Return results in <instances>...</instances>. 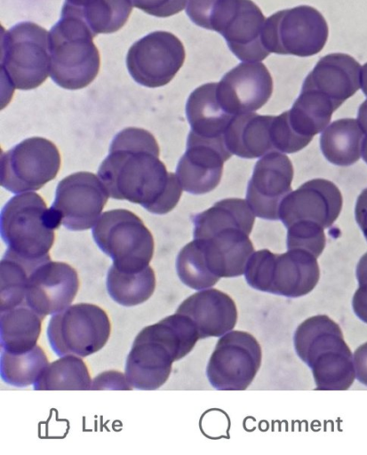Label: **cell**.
Listing matches in <instances>:
<instances>
[{
	"label": "cell",
	"instance_id": "f1b7e54d",
	"mask_svg": "<svg viewBox=\"0 0 367 455\" xmlns=\"http://www.w3.org/2000/svg\"><path fill=\"white\" fill-rule=\"evenodd\" d=\"M69 5L86 23L92 34H109L119 30L127 21L131 0H81Z\"/></svg>",
	"mask_w": 367,
	"mask_h": 455
},
{
	"label": "cell",
	"instance_id": "1f68e13d",
	"mask_svg": "<svg viewBox=\"0 0 367 455\" xmlns=\"http://www.w3.org/2000/svg\"><path fill=\"white\" fill-rule=\"evenodd\" d=\"M48 364V358L38 345L22 353L1 350L2 379L13 387L34 385Z\"/></svg>",
	"mask_w": 367,
	"mask_h": 455
},
{
	"label": "cell",
	"instance_id": "ee69618b",
	"mask_svg": "<svg viewBox=\"0 0 367 455\" xmlns=\"http://www.w3.org/2000/svg\"><path fill=\"white\" fill-rule=\"evenodd\" d=\"M363 159L367 164V156L365 157H363Z\"/></svg>",
	"mask_w": 367,
	"mask_h": 455
},
{
	"label": "cell",
	"instance_id": "7a4b0ae2",
	"mask_svg": "<svg viewBox=\"0 0 367 455\" xmlns=\"http://www.w3.org/2000/svg\"><path fill=\"white\" fill-rule=\"evenodd\" d=\"M298 356L311 369L315 389L347 390L355 379L352 352L338 323L325 315L302 322L293 335Z\"/></svg>",
	"mask_w": 367,
	"mask_h": 455
},
{
	"label": "cell",
	"instance_id": "2e32d148",
	"mask_svg": "<svg viewBox=\"0 0 367 455\" xmlns=\"http://www.w3.org/2000/svg\"><path fill=\"white\" fill-rule=\"evenodd\" d=\"M293 167L286 155L278 151L261 157L253 169L246 191V202L260 219L279 220V208L291 191Z\"/></svg>",
	"mask_w": 367,
	"mask_h": 455
},
{
	"label": "cell",
	"instance_id": "60d3db41",
	"mask_svg": "<svg viewBox=\"0 0 367 455\" xmlns=\"http://www.w3.org/2000/svg\"><path fill=\"white\" fill-rule=\"evenodd\" d=\"M357 122L363 132L367 133V100H364L359 107L357 114Z\"/></svg>",
	"mask_w": 367,
	"mask_h": 455
},
{
	"label": "cell",
	"instance_id": "ac0fdd59",
	"mask_svg": "<svg viewBox=\"0 0 367 455\" xmlns=\"http://www.w3.org/2000/svg\"><path fill=\"white\" fill-rule=\"evenodd\" d=\"M272 92V76L260 62L240 63L217 83L218 98L234 116L260 108Z\"/></svg>",
	"mask_w": 367,
	"mask_h": 455
},
{
	"label": "cell",
	"instance_id": "e0dca14e",
	"mask_svg": "<svg viewBox=\"0 0 367 455\" xmlns=\"http://www.w3.org/2000/svg\"><path fill=\"white\" fill-rule=\"evenodd\" d=\"M78 288L79 279L75 268L65 262L48 259L30 273L25 304L44 318L70 306Z\"/></svg>",
	"mask_w": 367,
	"mask_h": 455
},
{
	"label": "cell",
	"instance_id": "ba28073f",
	"mask_svg": "<svg viewBox=\"0 0 367 455\" xmlns=\"http://www.w3.org/2000/svg\"><path fill=\"white\" fill-rule=\"evenodd\" d=\"M110 332L111 323L104 309L95 304L76 303L51 316L46 336L57 355L84 357L100 350Z\"/></svg>",
	"mask_w": 367,
	"mask_h": 455
},
{
	"label": "cell",
	"instance_id": "9c48e42d",
	"mask_svg": "<svg viewBox=\"0 0 367 455\" xmlns=\"http://www.w3.org/2000/svg\"><path fill=\"white\" fill-rule=\"evenodd\" d=\"M328 35L322 13L312 6L299 5L276 12L266 20L263 43L269 52L308 57L323 48Z\"/></svg>",
	"mask_w": 367,
	"mask_h": 455
},
{
	"label": "cell",
	"instance_id": "603a6c76",
	"mask_svg": "<svg viewBox=\"0 0 367 455\" xmlns=\"http://www.w3.org/2000/svg\"><path fill=\"white\" fill-rule=\"evenodd\" d=\"M274 116L253 112L235 116L224 133V140L232 155L242 158H258L275 151L272 138Z\"/></svg>",
	"mask_w": 367,
	"mask_h": 455
},
{
	"label": "cell",
	"instance_id": "d590c367",
	"mask_svg": "<svg viewBox=\"0 0 367 455\" xmlns=\"http://www.w3.org/2000/svg\"><path fill=\"white\" fill-rule=\"evenodd\" d=\"M355 274L359 287L353 296L352 307L356 316L367 323V252L359 259Z\"/></svg>",
	"mask_w": 367,
	"mask_h": 455
},
{
	"label": "cell",
	"instance_id": "d6986e66",
	"mask_svg": "<svg viewBox=\"0 0 367 455\" xmlns=\"http://www.w3.org/2000/svg\"><path fill=\"white\" fill-rule=\"evenodd\" d=\"M148 327L135 337L125 361V376L131 386L140 390L163 386L177 361L172 349Z\"/></svg>",
	"mask_w": 367,
	"mask_h": 455
},
{
	"label": "cell",
	"instance_id": "9a60e30c",
	"mask_svg": "<svg viewBox=\"0 0 367 455\" xmlns=\"http://www.w3.org/2000/svg\"><path fill=\"white\" fill-rule=\"evenodd\" d=\"M342 203L341 193L334 183L314 179L284 197L279 208V220L285 228L308 223L324 229L338 219Z\"/></svg>",
	"mask_w": 367,
	"mask_h": 455
},
{
	"label": "cell",
	"instance_id": "4dcf8cb0",
	"mask_svg": "<svg viewBox=\"0 0 367 455\" xmlns=\"http://www.w3.org/2000/svg\"><path fill=\"white\" fill-rule=\"evenodd\" d=\"M50 257L26 259L6 250L0 263L1 311L25 304V292L28 276L32 270Z\"/></svg>",
	"mask_w": 367,
	"mask_h": 455
},
{
	"label": "cell",
	"instance_id": "d6a6232c",
	"mask_svg": "<svg viewBox=\"0 0 367 455\" xmlns=\"http://www.w3.org/2000/svg\"><path fill=\"white\" fill-rule=\"evenodd\" d=\"M176 271L180 281L194 290L210 288L219 280L210 271L203 251L195 239L179 252Z\"/></svg>",
	"mask_w": 367,
	"mask_h": 455
},
{
	"label": "cell",
	"instance_id": "6da1fadb",
	"mask_svg": "<svg viewBox=\"0 0 367 455\" xmlns=\"http://www.w3.org/2000/svg\"><path fill=\"white\" fill-rule=\"evenodd\" d=\"M98 174L109 196L155 214L171 212L182 192L177 175L159 159L155 137L142 128L128 127L114 137Z\"/></svg>",
	"mask_w": 367,
	"mask_h": 455
},
{
	"label": "cell",
	"instance_id": "74e56055",
	"mask_svg": "<svg viewBox=\"0 0 367 455\" xmlns=\"http://www.w3.org/2000/svg\"><path fill=\"white\" fill-rule=\"evenodd\" d=\"M125 374L116 371H104L94 378L92 382V390L96 389H123L132 390Z\"/></svg>",
	"mask_w": 367,
	"mask_h": 455
},
{
	"label": "cell",
	"instance_id": "f35d334b",
	"mask_svg": "<svg viewBox=\"0 0 367 455\" xmlns=\"http://www.w3.org/2000/svg\"><path fill=\"white\" fill-rule=\"evenodd\" d=\"M355 378L367 387V342L359 346L353 355Z\"/></svg>",
	"mask_w": 367,
	"mask_h": 455
},
{
	"label": "cell",
	"instance_id": "8d00e7d4",
	"mask_svg": "<svg viewBox=\"0 0 367 455\" xmlns=\"http://www.w3.org/2000/svg\"><path fill=\"white\" fill-rule=\"evenodd\" d=\"M133 6L156 17H169L185 8L187 0H131Z\"/></svg>",
	"mask_w": 367,
	"mask_h": 455
},
{
	"label": "cell",
	"instance_id": "44dd1931",
	"mask_svg": "<svg viewBox=\"0 0 367 455\" xmlns=\"http://www.w3.org/2000/svg\"><path fill=\"white\" fill-rule=\"evenodd\" d=\"M176 313L187 315L195 324L200 339L221 337L233 330L237 308L233 299L218 289H203L183 300Z\"/></svg>",
	"mask_w": 367,
	"mask_h": 455
},
{
	"label": "cell",
	"instance_id": "ab89813d",
	"mask_svg": "<svg viewBox=\"0 0 367 455\" xmlns=\"http://www.w3.org/2000/svg\"><path fill=\"white\" fill-rule=\"evenodd\" d=\"M355 220L367 241V188L357 197L355 207Z\"/></svg>",
	"mask_w": 367,
	"mask_h": 455
},
{
	"label": "cell",
	"instance_id": "7bdbcfd3",
	"mask_svg": "<svg viewBox=\"0 0 367 455\" xmlns=\"http://www.w3.org/2000/svg\"><path fill=\"white\" fill-rule=\"evenodd\" d=\"M81 0H66V3L68 4H76L80 2Z\"/></svg>",
	"mask_w": 367,
	"mask_h": 455
},
{
	"label": "cell",
	"instance_id": "484cf974",
	"mask_svg": "<svg viewBox=\"0 0 367 455\" xmlns=\"http://www.w3.org/2000/svg\"><path fill=\"white\" fill-rule=\"evenodd\" d=\"M363 132L353 118L332 122L321 134L320 147L325 158L339 166H349L361 156Z\"/></svg>",
	"mask_w": 367,
	"mask_h": 455
},
{
	"label": "cell",
	"instance_id": "e575fe53",
	"mask_svg": "<svg viewBox=\"0 0 367 455\" xmlns=\"http://www.w3.org/2000/svg\"><path fill=\"white\" fill-rule=\"evenodd\" d=\"M275 253L267 249L253 252L249 258L244 276L248 284L255 290L269 292Z\"/></svg>",
	"mask_w": 367,
	"mask_h": 455
},
{
	"label": "cell",
	"instance_id": "277c9868",
	"mask_svg": "<svg viewBox=\"0 0 367 455\" xmlns=\"http://www.w3.org/2000/svg\"><path fill=\"white\" fill-rule=\"evenodd\" d=\"M49 35L52 81L68 90L89 85L98 75L100 58L92 41L94 35L84 20L64 4L60 19Z\"/></svg>",
	"mask_w": 367,
	"mask_h": 455
},
{
	"label": "cell",
	"instance_id": "4fadbf2b",
	"mask_svg": "<svg viewBox=\"0 0 367 455\" xmlns=\"http://www.w3.org/2000/svg\"><path fill=\"white\" fill-rule=\"evenodd\" d=\"M185 49L172 33L155 31L136 41L126 55V67L133 80L146 87L167 84L182 67Z\"/></svg>",
	"mask_w": 367,
	"mask_h": 455
},
{
	"label": "cell",
	"instance_id": "8992f818",
	"mask_svg": "<svg viewBox=\"0 0 367 455\" xmlns=\"http://www.w3.org/2000/svg\"><path fill=\"white\" fill-rule=\"evenodd\" d=\"M1 70L12 90L42 84L51 70L50 35L39 25L20 22L2 36Z\"/></svg>",
	"mask_w": 367,
	"mask_h": 455
},
{
	"label": "cell",
	"instance_id": "7c38bea8",
	"mask_svg": "<svg viewBox=\"0 0 367 455\" xmlns=\"http://www.w3.org/2000/svg\"><path fill=\"white\" fill-rule=\"evenodd\" d=\"M261 357L255 337L230 331L219 338L208 361V380L218 390H245L260 367Z\"/></svg>",
	"mask_w": 367,
	"mask_h": 455
},
{
	"label": "cell",
	"instance_id": "52a82bcc",
	"mask_svg": "<svg viewBox=\"0 0 367 455\" xmlns=\"http://www.w3.org/2000/svg\"><path fill=\"white\" fill-rule=\"evenodd\" d=\"M99 248L124 272H139L149 266L154 238L143 221L124 209L105 212L92 229Z\"/></svg>",
	"mask_w": 367,
	"mask_h": 455
},
{
	"label": "cell",
	"instance_id": "b9f144b4",
	"mask_svg": "<svg viewBox=\"0 0 367 455\" xmlns=\"http://www.w3.org/2000/svg\"><path fill=\"white\" fill-rule=\"evenodd\" d=\"M360 87L362 88L364 95L367 97V62L361 68Z\"/></svg>",
	"mask_w": 367,
	"mask_h": 455
},
{
	"label": "cell",
	"instance_id": "3957f363",
	"mask_svg": "<svg viewBox=\"0 0 367 455\" xmlns=\"http://www.w3.org/2000/svg\"><path fill=\"white\" fill-rule=\"evenodd\" d=\"M186 12L195 25L219 33L243 61L259 62L270 53L263 43L266 19L251 0H187Z\"/></svg>",
	"mask_w": 367,
	"mask_h": 455
},
{
	"label": "cell",
	"instance_id": "5b68a950",
	"mask_svg": "<svg viewBox=\"0 0 367 455\" xmlns=\"http://www.w3.org/2000/svg\"><path fill=\"white\" fill-rule=\"evenodd\" d=\"M48 208L36 193L28 192L12 197L3 207L0 217L1 236L7 250L32 260L50 257L54 242V228Z\"/></svg>",
	"mask_w": 367,
	"mask_h": 455
},
{
	"label": "cell",
	"instance_id": "5bb4252c",
	"mask_svg": "<svg viewBox=\"0 0 367 455\" xmlns=\"http://www.w3.org/2000/svg\"><path fill=\"white\" fill-rule=\"evenodd\" d=\"M231 156L224 137L203 138L189 132L186 152L176 169L182 189L194 195L213 190L220 181L224 162Z\"/></svg>",
	"mask_w": 367,
	"mask_h": 455
},
{
	"label": "cell",
	"instance_id": "ffe728a7",
	"mask_svg": "<svg viewBox=\"0 0 367 455\" xmlns=\"http://www.w3.org/2000/svg\"><path fill=\"white\" fill-rule=\"evenodd\" d=\"M361 66L346 53L321 58L304 80L301 90L314 93L337 109L360 88Z\"/></svg>",
	"mask_w": 367,
	"mask_h": 455
},
{
	"label": "cell",
	"instance_id": "8fae6325",
	"mask_svg": "<svg viewBox=\"0 0 367 455\" xmlns=\"http://www.w3.org/2000/svg\"><path fill=\"white\" fill-rule=\"evenodd\" d=\"M60 167L57 147L41 137L28 138L1 155L0 183L12 193L40 189Z\"/></svg>",
	"mask_w": 367,
	"mask_h": 455
},
{
	"label": "cell",
	"instance_id": "f546056e",
	"mask_svg": "<svg viewBox=\"0 0 367 455\" xmlns=\"http://www.w3.org/2000/svg\"><path fill=\"white\" fill-rule=\"evenodd\" d=\"M33 386L35 390H90L92 379L80 356L67 355L49 363Z\"/></svg>",
	"mask_w": 367,
	"mask_h": 455
},
{
	"label": "cell",
	"instance_id": "30bf717a",
	"mask_svg": "<svg viewBox=\"0 0 367 455\" xmlns=\"http://www.w3.org/2000/svg\"><path fill=\"white\" fill-rule=\"evenodd\" d=\"M109 195L94 173L78 172L61 180L55 199L48 210L54 228L63 225L69 230L92 228L100 219Z\"/></svg>",
	"mask_w": 367,
	"mask_h": 455
},
{
	"label": "cell",
	"instance_id": "7402d4cb",
	"mask_svg": "<svg viewBox=\"0 0 367 455\" xmlns=\"http://www.w3.org/2000/svg\"><path fill=\"white\" fill-rule=\"evenodd\" d=\"M316 259L302 250L275 253L269 293L288 298L308 294L315 289L320 277Z\"/></svg>",
	"mask_w": 367,
	"mask_h": 455
},
{
	"label": "cell",
	"instance_id": "836d02e7",
	"mask_svg": "<svg viewBox=\"0 0 367 455\" xmlns=\"http://www.w3.org/2000/svg\"><path fill=\"white\" fill-rule=\"evenodd\" d=\"M287 249L302 250L318 258L325 247V235L320 226L295 223L287 228Z\"/></svg>",
	"mask_w": 367,
	"mask_h": 455
},
{
	"label": "cell",
	"instance_id": "83f0119b",
	"mask_svg": "<svg viewBox=\"0 0 367 455\" xmlns=\"http://www.w3.org/2000/svg\"><path fill=\"white\" fill-rule=\"evenodd\" d=\"M106 284L115 302L124 307L137 306L154 293L155 272L150 266L139 272H124L112 265L108 271Z\"/></svg>",
	"mask_w": 367,
	"mask_h": 455
},
{
	"label": "cell",
	"instance_id": "4316f807",
	"mask_svg": "<svg viewBox=\"0 0 367 455\" xmlns=\"http://www.w3.org/2000/svg\"><path fill=\"white\" fill-rule=\"evenodd\" d=\"M194 238L206 236L227 228H243L251 232L255 217L246 200L226 198L192 218Z\"/></svg>",
	"mask_w": 367,
	"mask_h": 455
},
{
	"label": "cell",
	"instance_id": "cb8c5ba5",
	"mask_svg": "<svg viewBox=\"0 0 367 455\" xmlns=\"http://www.w3.org/2000/svg\"><path fill=\"white\" fill-rule=\"evenodd\" d=\"M190 132L210 139L222 138L234 117L220 103L217 83L204 84L195 89L186 104Z\"/></svg>",
	"mask_w": 367,
	"mask_h": 455
},
{
	"label": "cell",
	"instance_id": "d4e9b609",
	"mask_svg": "<svg viewBox=\"0 0 367 455\" xmlns=\"http://www.w3.org/2000/svg\"><path fill=\"white\" fill-rule=\"evenodd\" d=\"M43 319L26 304L1 311V350L22 353L35 347Z\"/></svg>",
	"mask_w": 367,
	"mask_h": 455
}]
</instances>
